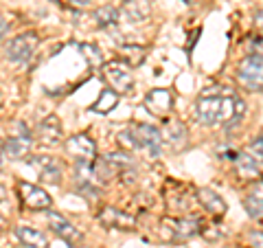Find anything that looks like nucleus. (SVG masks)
Segmentation results:
<instances>
[{
	"mask_svg": "<svg viewBox=\"0 0 263 248\" xmlns=\"http://www.w3.org/2000/svg\"><path fill=\"white\" fill-rule=\"evenodd\" d=\"M246 114L243 99L226 86H213L206 88L197 97L195 103V117L202 126H235Z\"/></svg>",
	"mask_w": 263,
	"mask_h": 248,
	"instance_id": "nucleus-1",
	"label": "nucleus"
},
{
	"mask_svg": "<svg viewBox=\"0 0 263 248\" xmlns=\"http://www.w3.org/2000/svg\"><path fill=\"white\" fill-rule=\"evenodd\" d=\"M119 140L127 150H145L149 152V156H158L164 147V140L158 128L149 126V123H136V126L127 128L125 132L119 134Z\"/></svg>",
	"mask_w": 263,
	"mask_h": 248,
	"instance_id": "nucleus-2",
	"label": "nucleus"
},
{
	"mask_svg": "<svg viewBox=\"0 0 263 248\" xmlns=\"http://www.w3.org/2000/svg\"><path fill=\"white\" fill-rule=\"evenodd\" d=\"M237 79L246 90H263V55H248L237 68Z\"/></svg>",
	"mask_w": 263,
	"mask_h": 248,
	"instance_id": "nucleus-3",
	"label": "nucleus"
},
{
	"mask_svg": "<svg viewBox=\"0 0 263 248\" xmlns=\"http://www.w3.org/2000/svg\"><path fill=\"white\" fill-rule=\"evenodd\" d=\"M103 77L110 84V88L119 95H129L134 90V77L125 62H108L103 64Z\"/></svg>",
	"mask_w": 263,
	"mask_h": 248,
	"instance_id": "nucleus-4",
	"label": "nucleus"
},
{
	"mask_svg": "<svg viewBox=\"0 0 263 248\" xmlns=\"http://www.w3.org/2000/svg\"><path fill=\"white\" fill-rule=\"evenodd\" d=\"M37 44H40V38L33 31L20 33V36H15L13 40H9V44L5 46V53L15 64H27L33 57V53H35Z\"/></svg>",
	"mask_w": 263,
	"mask_h": 248,
	"instance_id": "nucleus-5",
	"label": "nucleus"
},
{
	"mask_svg": "<svg viewBox=\"0 0 263 248\" xmlns=\"http://www.w3.org/2000/svg\"><path fill=\"white\" fill-rule=\"evenodd\" d=\"M33 140H31V132L22 126V123L18 121L15 123V134H9L5 138V154L11 156V158H22V156H27L29 150H31Z\"/></svg>",
	"mask_w": 263,
	"mask_h": 248,
	"instance_id": "nucleus-6",
	"label": "nucleus"
},
{
	"mask_svg": "<svg viewBox=\"0 0 263 248\" xmlns=\"http://www.w3.org/2000/svg\"><path fill=\"white\" fill-rule=\"evenodd\" d=\"M66 154L72 156L75 161H84V163H92L97 158V145L95 140L86 136V134H75L66 140Z\"/></svg>",
	"mask_w": 263,
	"mask_h": 248,
	"instance_id": "nucleus-7",
	"label": "nucleus"
},
{
	"mask_svg": "<svg viewBox=\"0 0 263 248\" xmlns=\"http://www.w3.org/2000/svg\"><path fill=\"white\" fill-rule=\"evenodd\" d=\"M18 196L20 200L33 211H44L51 209V196H48L42 187L31 185V183H18Z\"/></svg>",
	"mask_w": 263,
	"mask_h": 248,
	"instance_id": "nucleus-8",
	"label": "nucleus"
},
{
	"mask_svg": "<svg viewBox=\"0 0 263 248\" xmlns=\"http://www.w3.org/2000/svg\"><path fill=\"white\" fill-rule=\"evenodd\" d=\"M29 165L40 173V178H42L44 183L57 185L62 180V163L53 158V156H31Z\"/></svg>",
	"mask_w": 263,
	"mask_h": 248,
	"instance_id": "nucleus-9",
	"label": "nucleus"
},
{
	"mask_svg": "<svg viewBox=\"0 0 263 248\" xmlns=\"http://www.w3.org/2000/svg\"><path fill=\"white\" fill-rule=\"evenodd\" d=\"M46 220H48V228L53 231L55 235H60L64 242H68V244H75V242H79L81 239V231L72 224V222H68L66 220L62 213H57V211H48V216H46Z\"/></svg>",
	"mask_w": 263,
	"mask_h": 248,
	"instance_id": "nucleus-10",
	"label": "nucleus"
},
{
	"mask_svg": "<svg viewBox=\"0 0 263 248\" xmlns=\"http://www.w3.org/2000/svg\"><path fill=\"white\" fill-rule=\"evenodd\" d=\"M35 136L40 143H44L48 147H55L60 145V140L64 136V128H62V121L55 117V114H51V117H46L40 121V126L35 130Z\"/></svg>",
	"mask_w": 263,
	"mask_h": 248,
	"instance_id": "nucleus-11",
	"label": "nucleus"
},
{
	"mask_svg": "<svg viewBox=\"0 0 263 248\" xmlns=\"http://www.w3.org/2000/svg\"><path fill=\"white\" fill-rule=\"evenodd\" d=\"M99 222L105 226V228H119V231H132L136 226V220L134 216L121 211V209H114V206H105V209L99 213Z\"/></svg>",
	"mask_w": 263,
	"mask_h": 248,
	"instance_id": "nucleus-12",
	"label": "nucleus"
},
{
	"mask_svg": "<svg viewBox=\"0 0 263 248\" xmlns=\"http://www.w3.org/2000/svg\"><path fill=\"white\" fill-rule=\"evenodd\" d=\"M145 105L154 117H167L171 112V105H174V95H171L167 88H156L147 95Z\"/></svg>",
	"mask_w": 263,
	"mask_h": 248,
	"instance_id": "nucleus-13",
	"label": "nucleus"
},
{
	"mask_svg": "<svg viewBox=\"0 0 263 248\" xmlns=\"http://www.w3.org/2000/svg\"><path fill=\"white\" fill-rule=\"evenodd\" d=\"M237 171H239V176L241 178H257L263 173V161L257 158L252 152L248 150H243L237 154Z\"/></svg>",
	"mask_w": 263,
	"mask_h": 248,
	"instance_id": "nucleus-14",
	"label": "nucleus"
},
{
	"mask_svg": "<svg viewBox=\"0 0 263 248\" xmlns=\"http://www.w3.org/2000/svg\"><path fill=\"white\" fill-rule=\"evenodd\" d=\"M123 18L127 22H134V24H141L149 18L152 13V5L149 0H125V5H123Z\"/></svg>",
	"mask_w": 263,
	"mask_h": 248,
	"instance_id": "nucleus-15",
	"label": "nucleus"
},
{
	"mask_svg": "<svg viewBox=\"0 0 263 248\" xmlns=\"http://www.w3.org/2000/svg\"><path fill=\"white\" fill-rule=\"evenodd\" d=\"M15 235H18L22 246H27V248H44L48 244L46 235L33 226H18L15 228Z\"/></svg>",
	"mask_w": 263,
	"mask_h": 248,
	"instance_id": "nucleus-16",
	"label": "nucleus"
},
{
	"mask_svg": "<svg viewBox=\"0 0 263 248\" xmlns=\"http://www.w3.org/2000/svg\"><path fill=\"white\" fill-rule=\"evenodd\" d=\"M197 198H200V202H202L204 209H206L209 213H213V216L221 218L226 213V202L219 198V193L211 191V189H200V191H197Z\"/></svg>",
	"mask_w": 263,
	"mask_h": 248,
	"instance_id": "nucleus-17",
	"label": "nucleus"
},
{
	"mask_svg": "<svg viewBox=\"0 0 263 248\" xmlns=\"http://www.w3.org/2000/svg\"><path fill=\"white\" fill-rule=\"evenodd\" d=\"M164 224L174 226L171 231H174L176 237H180V239H189V237H193V235L200 233V222L193 220V218H186V220H167Z\"/></svg>",
	"mask_w": 263,
	"mask_h": 248,
	"instance_id": "nucleus-18",
	"label": "nucleus"
},
{
	"mask_svg": "<svg viewBox=\"0 0 263 248\" xmlns=\"http://www.w3.org/2000/svg\"><path fill=\"white\" fill-rule=\"evenodd\" d=\"M162 140H164V143H169V145H174L176 150H180V147L186 143V128L180 121L167 123V130H164Z\"/></svg>",
	"mask_w": 263,
	"mask_h": 248,
	"instance_id": "nucleus-19",
	"label": "nucleus"
},
{
	"mask_svg": "<svg viewBox=\"0 0 263 248\" xmlns=\"http://www.w3.org/2000/svg\"><path fill=\"white\" fill-rule=\"evenodd\" d=\"M119 15H121V11L117 9V7L105 5V7H99V9L95 11V20H97L99 27L110 29V27H117V22L121 20Z\"/></svg>",
	"mask_w": 263,
	"mask_h": 248,
	"instance_id": "nucleus-20",
	"label": "nucleus"
},
{
	"mask_svg": "<svg viewBox=\"0 0 263 248\" xmlns=\"http://www.w3.org/2000/svg\"><path fill=\"white\" fill-rule=\"evenodd\" d=\"M117 103H119V93H114L112 88H105L101 97L97 99V103L92 105V112L97 114H108L110 110L117 108Z\"/></svg>",
	"mask_w": 263,
	"mask_h": 248,
	"instance_id": "nucleus-21",
	"label": "nucleus"
},
{
	"mask_svg": "<svg viewBox=\"0 0 263 248\" xmlns=\"http://www.w3.org/2000/svg\"><path fill=\"white\" fill-rule=\"evenodd\" d=\"M243 206H246V211H248L250 218H254V220L263 218V185H261V191H252L248 198H246Z\"/></svg>",
	"mask_w": 263,
	"mask_h": 248,
	"instance_id": "nucleus-22",
	"label": "nucleus"
},
{
	"mask_svg": "<svg viewBox=\"0 0 263 248\" xmlns=\"http://www.w3.org/2000/svg\"><path fill=\"white\" fill-rule=\"evenodd\" d=\"M121 53H123V57H125V64L132 68V66H138V64L145 62L147 48L145 46H136V44H125L121 48Z\"/></svg>",
	"mask_w": 263,
	"mask_h": 248,
	"instance_id": "nucleus-23",
	"label": "nucleus"
},
{
	"mask_svg": "<svg viewBox=\"0 0 263 248\" xmlns=\"http://www.w3.org/2000/svg\"><path fill=\"white\" fill-rule=\"evenodd\" d=\"M81 53H84L90 68H99V66H103V53H101V48H99L97 44H81Z\"/></svg>",
	"mask_w": 263,
	"mask_h": 248,
	"instance_id": "nucleus-24",
	"label": "nucleus"
},
{
	"mask_svg": "<svg viewBox=\"0 0 263 248\" xmlns=\"http://www.w3.org/2000/svg\"><path fill=\"white\" fill-rule=\"evenodd\" d=\"M105 163H108L114 171H117V169H121V171L129 169L132 165H134V161H132L127 154H123V152H110L108 156H105Z\"/></svg>",
	"mask_w": 263,
	"mask_h": 248,
	"instance_id": "nucleus-25",
	"label": "nucleus"
},
{
	"mask_svg": "<svg viewBox=\"0 0 263 248\" xmlns=\"http://www.w3.org/2000/svg\"><path fill=\"white\" fill-rule=\"evenodd\" d=\"M53 3L62 5V7H70V9H84V7H88L92 0H53Z\"/></svg>",
	"mask_w": 263,
	"mask_h": 248,
	"instance_id": "nucleus-26",
	"label": "nucleus"
},
{
	"mask_svg": "<svg viewBox=\"0 0 263 248\" xmlns=\"http://www.w3.org/2000/svg\"><path fill=\"white\" fill-rule=\"evenodd\" d=\"M246 237H248V242H250V248H263V233L261 231H248Z\"/></svg>",
	"mask_w": 263,
	"mask_h": 248,
	"instance_id": "nucleus-27",
	"label": "nucleus"
},
{
	"mask_svg": "<svg viewBox=\"0 0 263 248\" xmlns=\"http://www.w3.org/2000/svg\"><path fill=\"white\" fill-rule=\"evenodd\" d=\"M246 150L252 152L254 156H257V158H261V161H263V136H261V138H257L254 143H250L248 147H246Z\"/></svg>",
	"mask_w": 263,
	"mask_h": 248,
	"instance_id": "nucleus-28",
	"label": "nucleus"
},
{
	"mask_svg": "<svg viewBox=\"0 0 263 248\" xmlns=\"http://www.w3.org/2000/svg\"><path fill=\"white\" fill-rule=\"evenodd\" d=\"M248 44H250V55H263V38H252Z\"/></svg>",
	"mask_w": 263,
	"mask_h": 248,
	"instance_id": "nucleus-29",
	"label": "nucleus"
},
{
	"mask_svg": "<svg viewBox=\"0 0 263 248\" xmlns=\"http://www.w3.org/2000/svg\"><path fill=\"white\" fill-rule=\"evenodd\" d=\"M7 31H9V22H7L5 18H0V40L7 36Z\"/></svg>",
	"mask_w": 263,
	"mask_h": 248,
	"instance_id": "nucleus-30",
	"label": "nucleus"
},
{
	"mask_svg": "<svg viewBox=\"0 0 263 248\" xmlns=\"http://www.w3.org/2000/svg\"><path fill=\"white\" fill-rule=\"evenodd\" d=\"M254 24H257L259 29H263V9L257 11V15H254Z\"/></svg>",
	"mask_w": 263,
	"mask_h": 248,
	"instance_id": "nucleus-31",
	"label": "nucleus"
},
{
	"mask_svg": "<svg viewBox=\"0 0 263 248\" xmlns=\"http://www.w3.org/2000/svg\"><path fill=\"white\" fill-rule=\"evenodd\" d=\"M5 198H7V187H5V185H0V202H3Z\"/></svg>",
	"mask_w": 263,
	"mask_h": 248,
	"instance_id": "nucleus-32",
	"label": "nucleus"
},
{
	"mask_svg": "<svg viewBox=\"0 0 263 248\" xmlns=\"http://www.w3.org/2000/svg\"><path fill=\"white\" fill-rule=\"evenodd\" d=\"M5 226H7V220H5L3 213H0V233H3V231H5Z\"/></svg>",
	"mask_w": 263,
	"mask_h": 248,
	"instance_id": "nucleus-33",
	"label": "nucleus"
},
{
	"mask_svg": "<svg viewBox=\"0 0 263 248\" xmlns=\"http://www.w3.org/2000/svg\"><path fill=\"white\" fill-rule=\"evenodd\" d=\"M3 163H5V158H3V152H0V167H3Z\"/></svg>",
	"mask_w": 263,
	"mask_h": 248,
	"instance_id": "nucleus-34",
	"label": "nucleus"
},
{
	"mask_svg": "<svg viewBox=\"0 0 263 248\" xmlns=\"http://www.w3.org/2000/svg\"><path fill=\"white\" fill-rule=\"evenodd\" d=\"M0 105H3V93H0Z\"/></svg>",
	"mask_w": 263,
	"mask_h": 248,
	"instance_id": "nucleus-35",
	"label": "nucleus"
},
{
	"mask_svg": "<svg viewBox=\"0 0 263 248\" xmlns=\"http://www.w3.org/2000/svg\"><path fill=\"white\" fill-rule=\"evenodd\" d=\"M186 3H195V0H186Z\"/></svg>",
	"mask_w": 263,
	"mask_h": 248,
	"instance_id": "nucleus-36",
	"label": "nucleus"
},
{
	"mask_svg": "<svg viewBox=\"0 0 263 248\" xmlns=\"http://www.w3.org/2000/svg\"><path fill=\"white\" fill-rule=\"evenodd\" d=\"M261 185H263V183H261Z\"/></svg>",
	"mask_w": 263,
	"mask_h": 248,
	"instance_id": "nucleus-37",
	"label": "nucleus"
}]
</instances>
